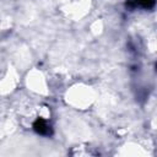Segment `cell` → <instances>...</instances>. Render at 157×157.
<instances>
[{"instance_id":"1","label":"cell","mask_w":157,"mask_h":157,"mask_svg":"<svg viewBox=\"0 0 157 157\" xmlns=\"http://www.w3.org/2000/svg\"><path fill=\"white\" fill-rule=\"evenodd\" d=\"M33 130L39 134V135H50L52 134V129L50 126L48 125V123L42 119V118H38L34 123H33Z\"/></svg>"},{"instance_id":"2","label":"cell","mask_w":157,"mask_h":157,"mask_svg":"<svg viewBox=\"0 0 157 157\" xmlns=\"http://www.w3.org/2000/svg\"><path fill=\"white\" fill-rule=\"evenodd\" d=\"M135 5H140L145 9H151L155 5V0H132Z\"/></svg>"}]
</instances>
